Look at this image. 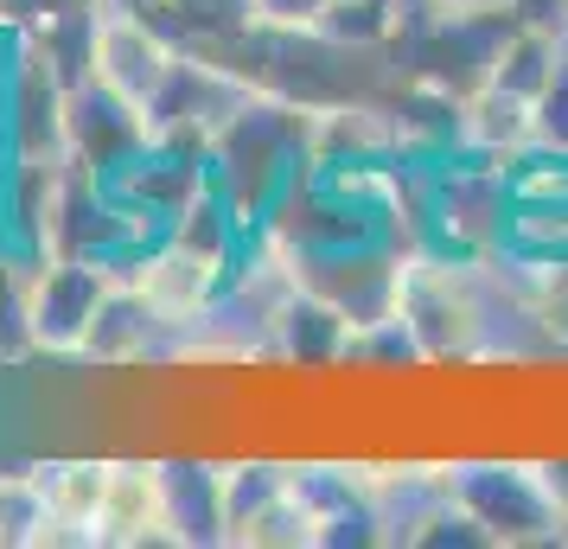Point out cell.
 Instances as JSON below:
<instances>
[{
	"label": "cell",
	"mask_w": 568,
	"mask_h": 549,
	"mask_svg": "<svg viewBox=\"0 0 568 549\" xmlns=\"http://www.w3.org/2000/svg\"><path fill=\"white\" fill-rule=\"evenodd\" d=\"M307 141H313V103H294V96H275V90H250L211 134L205 173L236 205V217L250 231H262L268 205L307 166Z\"/></svg>",
	"instance_id": "1"
},
{
	"label": "cell",
	"mask_w": 568,
	"mask_h": 549,
	"mask_svg": "<svg viewBox=\"0 0 568 549\" xmlns=\"http://www.w3.org/2000/svg\"><path fill=\"white\" fill-rule=\"evenodd\" d=\"M498 262V256H491ZM486 262V268H491ZM486 268L473 262H447V256H428L415 250L403 256V288H396V319L415 333L422 358L428 365H473L491 352V307L479 282Z\"/></svg>",
	"instance_id": "2"
},
{
	"label": "cell",
	"mask_w": 568,
	"mask_h": 549,
	"mask_svg": "<svg viewBox=\"0 0 568 549\" xmlns=\"http://www.w3.org/2000/svg\"><path fill=\"white\" fill-rule=\"evenodd\" d=\"M0 141L7 160H32V166L71 160V78L27 27L7 32L0 52Z\"/></svg>",
	"instance_id": "3"
},
{
	"label": "cell",
	"mask_w": 568,
	"mask_h": 549,
	"mask_svg": "<svg viewBox=\"0 0 568 549\" xmlns=\"http://www.w3.org/2000/svg\"><path fill=\"white\" fill-rule=\"evenodd\" d=\"M122 282V268L103 256H39L20 275V339L45 358H78L83 333L103 307V294Z\"/></svg>",
	"instance_id": "4"
},
{
	"label": "cell",
	"mask_w": 568,
	"mask_h": 549,
	"mask_svg": "<svg viewBox=\"0 0 568 549\" xmlns=\"http://www.w3.org/2000/svg\"><path fill=\"white\" fill-rule=\"evenodd\" d=\"M454 498L486 523L491 543H549L568 530V505L556 498L542 460H460Z\"/></svg>",
	"instance_id": "5"
},
{
	"label": "cell",
	"mask_w": 568,
	"mask_h": 549,
	"mask_svg": "<svg viewBox=\"0 0 568 549\" xmlns=\"http://www.w3.org/2000/svg\"><path fill=\"white\" fill-rule=\"evenodd\" d=\"M173 64H180V45L160 32V20L141 0H97L90 7V71H83L90 83L115 90L134 109H154Z\"/></svg>",
	"instance_id": "6"
},
{
	"label": "cell",
	"mask_w": 568,
	"mask_h": 549,
	"mask_svg": "<svg viewBox=\"0 0 568 549\" xmlns=\"http://www.w3.org/2000/svg\"><path fill=\"white\" fill-rule=\"evenodd\" d=\"M129 282L141 288V301L166 319V333L185 339L192 326H205V319L217 314V301H224V282H231V275H224L217 262L192 256L185 243L160 236V243H148V250L129 262Z\"/></svg>",
	"instance_id": "7"
},
{
	"label": "cell",
	"mask_w": 568,
	"mask_h": 549,
	"mask_svg": "<svg viewBox=\"0 0 568 549\" xmlns=\"http://www.w3.org/2000/svg\"><path fill=\"white\" fill-rule=\"evenodd\" d=\"M103 549L173 543V498H166V460L154 454H109V492L97 518Z\"/></svg>",
	"instance_id": "8"
},
{
	"label": "cell",
	"mask_w": 568,
	"mask_h": 549,
	"mask_svg": "<svg viewBox=\"0 0 568 549\" xmlns=\"http://www.w3.org/2000/svg\"><path fill=\"white\" fill-rule=\"evenodd\" d=\"M154 148V122H148V109L122 103L115 90L103 83H71V160L90 166V173H103L115 180L129 160H141Z\"/></svg>",
	"instance_id": "9"
},
{
	"label": "cell",
	"mask_w": 568,
	"mask_h": 549,
	"mask_svg": "<svg viewBox=\"0 0 568 549\" xmlns=\"http://www.w3.org/2000/svg\"><path fill=\"white\" fill-rule=\"evenodd\" d=\"M166 319L141 301V288H134L129 275L115 282V288L103 294V307H97V319H90V333H83V352L78 365H97V370H129V365H148V358H160L166 352Z\"/></svg>",
	"instance_id": "10"
},
{
	"label": "cell",
	"mask_w": 568,
	"mask_h": 549,
	"mask_svg": "<svg viewBox=\"0 0 568 549\" xmlns=\"http://www.w3.org/2000/svg\"><path fill=\"white\" fill-rule=\"evenodd\" d=\"M32 492H39V511L52 523H64L78 543H97V518H103V492H109V454H71V460L32 467Z\"/></svg>",
	"instance_id": "11"
},
{
	"label": "cell",
	"mask_w": 568,
	"mask_h": 549,
	"mask_svg": "<svg viewBox=\"0 0 568 549\" xmlns=\"http://www.w3.org/2000/svg\"><path fill=\"white\" fill-rule=\"evenodd\" d=\"M345 339H352V319L338 314V307H326L320 294L307 288H294L268 314V352L275 358H287V365H345Z\"/></svg>",
	"instance_id": "12"
},
{
	"label": "cell",
	"mask_w": 568,
	"mask_h": 549,
	"mask_svg": "<svg viewBox=\"0 0 568 549\" xmlns=\"http://www.w3.org/2000/svg\"><path fill=\"white\" fill-rule=\"evenodd\" d=\"M160 20V32L180 52H224L243 32H256V0H141Z\"/></svg>",
	"instance_id": "13"
},
{
	"label": "cell",
	"mask_w": 568,
	"mask_h": 549,
	"mask_svg": "<svg viewBox=\"0 0 568 549\" xmlns=\"http://www.w3.org/2000/svg\"><path fill=\"white\" fill-rule=\"evenodd\" d=\"M173 543H224V472L211 460H166Z\"/></svg>",
	"instance_id": "14"
},
{
	"label": "cell",
	"mask_w": 568,
	"mask_h": 549,
	"mask_svg": "<svg viewBox=\"0 0 568 549\" xmlns=\"http://www.w3.org/2000/svg\"><path fill=\"white\" fill-rule=\"evenodd\" d=\"M466 115V148H479V154L491 160H511L530 148V103L524 96H511V90H498V83H479L473 96L460 103Z\"/></svg>",
	"instance_id": "15"
},
{
	"label": "cell",
	"mask_w": 568,
	"mask_h": 549,
	"mask_svg": "<svg viewBox=\"0 0 568 549\" xmlns=\"http://www.w3.org/2000/svg\"><path fill=\"white\" fill-rule=\"evenodd\" d=\"M505 268H511V288H517V314L530 319L556 352H568V256H549V262L505 256Z\"/></svg>",
	"instance_id": "16"
},
{
	"label": "cell",
	"mask_w": 568,
	"mask_h": 549,
	"mask_svg": "<svg viewBox=\"0 0 568 549\" xmlns=\"http://www.w3.org/2000/svg\"><path fill=\"white\" fill-rule=\"evenodd\" d=\"M568 58V39H556V32H537V27H517L505 32V45H498V58H491V78L498 90H511V96H524V103H537L542 83L562 71Z\"/></svg>",
	"instance_id": "17"
},
{
	"label": "cell",
	"mask_w": 568,
	"mask_h": 549,
	"mask_svg": "<svg viewBox=\"0 0 568 549\" xmlns=\"http://www.w3.org/2000/svg\"><path fill=\"white\" fill-rule=\"evenodd\" d=\"M224 472V543H243V530L275 505V498L287 492V479H294V467H282V460H231Z\"/></svg>",
	"instance_id": "18"
},
{
	"label": "cell",
	"mask_w": 568,
	"mask_h": 549,
	"mask_svg": "<svg viewBox=\"0 0 568 549\" xmlns=\"http://www.w3.org/2000/svg\"><path fill=\"white\" fill-rule=\"evenodd\" d=\"M530 148H556V154H568V58L562 71L542 83V96L530 103Z\"/></svg>",
	"instance_id": "19"
},
{
	"label": "cell",
	"mask_w": 568,
	"mask_h": 549,
	"mask_svg": "<svg viewBox=\"0 0 568 549\" xmlns=\"http://www.w3.org/2000/svg\"><path fill=\"white\" fill-rule=\"evenodd\" d=\"M32 518H39V492H32V472H0V549L27 543Z\"/></svg>",
	"instance_id": "20"
},
{
	"label": "cell",
	"mask_w": 568,
	"mask_h": 549,
	"mask_svg": "<svg viewBox=\"0 0 568 549\" xmlns=\"http://www.w3.org/2000/svg\"><path fill=\"white\" fill-rule=\"evenodd\" d=\"M333 0H256V27L262 32H320V13H326Z\"/></svg>",
	"instance_id": "21"
},
{
	"label": "cell",
	"mask_w": 568,
	"mask_h": 549,
	"mask_svg": "<svg viewBox=\"0 0 568 549\" xmlns=\"http://www.w3.org/2000/svg\"><path fill=\"white\" fill-rule=\"evenodd\" d=\"M447 13H511V0H435Z\"/></svg>",
	"instance_id": "22"
}]
</instances>
